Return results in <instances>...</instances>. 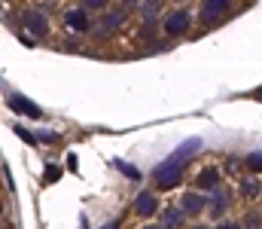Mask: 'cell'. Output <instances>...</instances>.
Returning <instances> with one entry per match:
<instances>
[{
	"label": "cell",
	"instance_id": "1",
	"mask_svg": "<svg viewBox=\"0 0 262 229\" xmlns=\"http://www.w3.org/2000/svg\"><path fill=\"white\" fill-rule=\"evenodd\" d=\"M198 153H201V141H189V144H183L174 156H168L162 165H156V171H152V183H156L162 193L174 190V186L180 183V177H183L186 165L195 159Z\"/></svg>",
	"mask_w": 262,
	"mask_h": 229
},
{
	"label": "cell",
	"instance_id": "2",
	"mask_svg": "<svg viewBox=\"0 0 262 229\" xmlns=\"http://www.w3.org/2000/svg\"><path fill=\"white\" fill-rule=\"evenodd\" d=\"M189 28H192V12H189L186 6H174V9L162 18V31H165L168 37H183V34H189Z\"/></svg>",
	"mask_w": 262,
	"mask_h": 229
},
{
	"label": "cell",
	"instance_id": "3",
	"mask_svg": "<svg viewBox=\"0 0 262 229\" xmlns=\"http://www.w3.org/2000/svg\"><path fill=\"white\" fill-rule=\"evenodd\" d=\"M229 208H232V193H229V186H223V183H216V186L210 190V199H207V205H204V211H207V214H210L213 220H223Z\"/></svg>",
	"mask_w": 262,
	"mask_h": 229
},
{
	"label": "cell",
	"instance_id": "4",
	"mask_svg": "<svg viewBox=\"0 0 262 229\" xmlns=\"http://www.w3.org/2000/svg\"><path fill=\"white\" fill-rule=\"evenodd\" d=\"M101 12H104V18H101L98 28H95L98 37H110V34H116V31L125 25V18H128V12H125L122 6H119V9H110V6H107V9H101Z\"/></svg>",
	"mask_w": 262,
	"mask_h": 229
},
{
	"label": "cell",
	"instance_id": "5",
	"mask_svg": "<svg viewBox=\"0 0 262 229\" xmlns=\"http://www.w3.org/2000/svg\"><path fill=\"white\" fill-rule=\"evenodd\" d=\"M229 9H232V0H201V6H198V18H201L204 25H210V22L223 18Z\"/></svg>",
	"mask_w": 262,
	"mask_h": 229
},
{
	"label": "cell",
	"instance_id": "6",
	"mask_svg": "<svg viewBox=\"0 0 262 229\" xmlns=\"http://www.w3.org/2000/svg\"><path fill=\"white\" fill-rule=\"evenodd\" d=\"M134 214L137 217H152V214H159V196L156 193H149V190H143V193H137V199H134Z\"/></svg>",
	"mask_w": 262,
	"mask_h": 229
},
{
	"label": "cell",
	"instance_id": "7",
	"mask_svg": "<svg viewBox=\"0 0 262 229\" xmlns=\"http://www.w3.org/2000/svg\"><path fill=\"white\" fill-rule=\"evenodd\" d=\"M204 205H207V196L204 193H183L180 196V211L186 217H201L204 214Z\"/></svg>",
	"mask_w": 262,
	"mask_h": 229
},
{
	"label": "cell",
	"instance_id": "8",
	"mask_svg": "<svg viewBox=\"0 0 262 229\" xmlns=\"http://www.w3.org/2000/svg\"><path fill=\"white\" fill-rule=\"evenodd\" d=\"M64 25L73 31V34H85V31H92V18H89V12H85L82 6H76V9H67Z\"/></svg>",
	"mask_w": 262,
	"mask_h": 229
},
{
	"label": "cell",
	"instance_id": "9",
	"mask_svg": "<svg viewBox=\"0 0 262 229\" xmlns=\"http://www.w3.org/2000/svg\"><path fill=\"white\" fill-rule=\"evenodd\" d=\"M21 18H25V28L31 31V37H46V34H49V18H46L43 12H37V9H28Z\"/></svg>",
	"mask_w": 262,
	"mask_h": 229
},
{
	"label": "cell",
	"instance_id": "10",
	"mask_svg": "<svg viewBox=\"0 0 262 229\" xmlns=\"http://www.w3.org/2000/svg\"><path fill=\"white\" fill-rule=\"evenodd\" d=\"M223 180V174H220V168L216 165H207V168H201L198 171V177H195V186L201 190V193H210L216 183Z\"/></svg>",
	"mask_w": 262,
	"mask_h": 229
},
{
	"label": "cell",
	"instance_id": "11",
	"mask_svg": "<svg viewBox=\"0 0 262 229\" xmlns=\"http://www.w3.org/2000/svg\"><path fill=\"white\" fill-rule=\"evenodd\" d=\"M9 107L18 110V113H25V116H31V119H40L43 116V110L37 104H31L28 98H21V95H9Z\"/></svg>",
	"mask_w": 262,
	"mask_h": 229
},
{
	"label": "cell",
	"instance_id": "12",
	"mask_svg": "<svg viewBox=\"0 0 262 229\" xmlns=\"http://www.w3.org/2000/svg\"><path fill=\"white\" fill-rule=\"evenodd\" d=\"M183 223H186V214H183L177 205L162 211V226H165V229H183Z\"/></svg>",
	"mask_w": 262,
	"mask_h": 229
},
{
	"label": "cell",
	"instance_id": "13",
	"mask_svg": "<svg viewBox=\"0 0 262 229\" xmlns=\"http://www.w3.org/2000/svg\"><path fill=\"white\" fill-rule=\"evenodd\" d=\"M162 6H165V0H137V12H140V18H159Z\"/></svg>",
	"mask_w": 262,
	"mask_h": 229
},
{
	"label": "cell",
	"instance_id": "14",
	"mask_svg": "<svg viewBox=\"0 0 262 229\" xmlns=\"http://www.w3.org/2000/svg\"><path fill=\"white\" fill-rule=\"evenodd\" d=\"M241 193H244L247 199H259V180H250V177H247V180L241 183Z\"/></svg>",
	"mask_w": 262,
	"mask_h": 229
},
{
	"label": "cell",
	"instance_id": "15",
	"mask_svg": "<svg viewBox=\"0 0 262 229\" xmlns=\"http://www.w3.org/2000/svg\"><path fill=\"white\" fill-rule=\"evenodd\" d=\"M113 0H82V9L85 12H101V9H107Z\"/></svg>",
	"mask_w": 262,
	"mask_h": 229
},
{
	"label": "cell",
	"instance_id": "16",
	"mask_svg": "<svg viewBox=\"0 0 262 229\" xmlns=\"http://www.w3.org/2000/svg\"><path fill=\"white\" fill-rule=\"evenodd\" d=\"M244 162H247V168H250V171H253V174H259V162H262V153L259 150H253L250 153V156H247V159H244Z\"/></svg>",
	"mask_w": 262,
	"mask_h": 229
},
{
	"label": "cell",
	"instance_id": "17",
	"mask_svg": "<svg viewBox=\"0 0 262 229\" xmlns=\"http://www.w3.org/2000/svg\"><path fill=\"white\" fill-rule=\"evenodd\" d=\"M15 135H18V138H21L25 144H37V135H31V132H28L25 126H15Z\"/></svg>",
	"mask_w": 262,
	"mask_h": 229
},
{
	"label": "cell",
	"instance_id": "18",
	"mask_svg": "<svg viewBox=\"0 0 262 229\" xmlns=\"http://www.w3.org/2000/svg\"><path fill=\"white\" fill-rule=\"evenodd\" d=\"M244 226L247 229H259V211H250V214L244 217Z\"/></svg>",
	"mask_w": 262,
	"mask_h": 229
},
{
	"label": "cell",
	"instance_id": "19",
	"mask_svg": "<svg viewBox=\"0 0 262 229\" xmlns=\"http://www.w3.org/2000/svg\"><path fill=\"white\" fill-rule=\"evenodd\" d=\"M58 177H61V168H58V165H49V168H46V183H52V180H58Z\"/></svg>",
	"mask_w": 262,
	"mask_h": 229
},
{
	"label": "cell",
	"instance_id": "20",
	"mask_svg": "<svg viewBox=\"0 0 262 229\" xmlns=\"http://www.w3.org/2000/svg\"><path fill=\"white\" fill-rule=\"evenodd\" d=\"M119 171H122V174H128L131 180H137V177H140V171H137V168H131V165H125V162H119Z\"/></svg>",
	"mask_w": 262,
	"mask_h": 229
},
{
	"label": "cell",
	"instance_id": "21",
	"mask_svg": "<svg viewBox=\"0 0 262 229\" xmlns=\"http://www.w3.org/2000/svg\"><path fill=\"white\" fill-rule=\"evenodd\" d=\"M37 141H43V144H55V141H58V135H55V132H43Z\"/></svg>",
	"mask_w": 262,
	"mask_h": 229
},
{
	"label": "cell",
	"instance_id": "22",
	"mask_svg": "<svg viewBox=\"0 0 262 229\" xmlns=\"http://www.w3.org/2000/svg\"><path fill=\"white\" fill-rule=\"evenodd\" d=\"M216 229H241V223H235V220H226V223H220Z\"/></svg>",
	"mask_w": 262,
	"mask_h": 229
},
{
	"label": "cell",
	"instance_id": "23",
	"mask_svg": "<svg viewBox=\"0 0 262 229\" xmlns=\"http://www.w3.org/2000/svg\"><path fill=\"white\" fill-rule=\"evenodd\" d=\"M122 9L131 12V9H137V0H122Z\"/></svg>",
	"mask_w": 262,
	"mask_h": 229
},
{
	"label": "cell",
	"instance_id": "24",
	"mask_svg": "<svg viewBox=\"0 0 262 229\" xmlns=\"http://www.w3.org/2000/svg\"><path fill=\"white\" fill-rule=\"evenodd\" d=\"M101 229H122V226H119V220H110L107 226H101Z\"/></svg>",
	"mask_w": 262,
	"mask_h": 229
},
{
	"label": "cell",
	"instance_id": "25",
	"mask_svg": "<svg viewBox=\"0 0 262 229\" xmlns=\"http://www.w3.org/2000/svg\"><path fill=\"white\" fill-rule=\"evenodd\" d=\"M143 229H165V226H162V223H146Z\"/></svg>",
	"mask_w": 262,
	"mask_h": 229
},
{
	"label": "cell",
	"instance_id": "26",
	"mask_svg": "<svg viewBox=\"0 0 262 229\" xmlns=\"http://www.w3.org/2000/svg\"><path fill=\"white\" fill-rule=\"evenodd\" d=\"M192 229H210V226H204V223H195V226H192Z\"/></svg>",
	"mask_w": 262,
	"mask_h": 229
},
{
	"label": "cell",
	"instance_id": "27",
	"mask_svg": "<svg viewBox=\"0 0 262 229\" xmlns=\"http://www.w3.org/2000/svg\"><path fill=\"white\" fill-rule=\"evenodd\" d=\"M174 3H186V0H174Z\"/></svg>",
	"mask_w": 262,
	"mask_h": 229
},
{
	"label": "cell",
	"instance_id": "28",
	"mask_svg": "<svg viewBox=\"0 0 262 229\" xmlns=\"http://www.w3.org/2000/svg\"><path fill=\"white\" fill-rule=\"evenodd\" d=\"M0 3H9V0H0Z\"/></svg>",
	"mask_w": 262,
	"mask_h": 229
},
{
	"label": "cell",
	"instance_id": "29",
	"mask_svg": "<svg viewBox=\"0 0 262 229\" xmlns=\"http://www.w3.org/2000/svg\"><path fill=\"white\" fill-rule=\"evenodd\" d=\"M0 214H3V205H0Z\"/></svg>",
	"mask_w": 262,
	"mask_h": 229
}]
</instances>
